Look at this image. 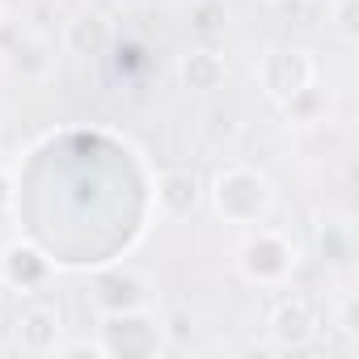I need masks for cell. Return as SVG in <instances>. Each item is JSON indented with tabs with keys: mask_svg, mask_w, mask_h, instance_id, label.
I'll use <instances>...</instances> for the list:
<instances>
[{
	"mask_svg": "<svg viewBox=\"0 0 359 359\" xmlns=\"http://www.w3.org/2000/svg\"><path fill=\"white\" fill-rule=\"evenodd\" d=\"M102 346H106V355H152V351H161V330L140 309L110 313Z\"/></svg>",
	"mask_w": 359,
	"mask_h": 359,
	"instance_id": "277c9868",
	"label": "cell"
},
{
	"mask_svg": "<svg viewBox=\"0 0 359 359\" xmlns=\"http://www.w3.org/2000/svg\"><path fill=\"white\" fill-rule=\"evenodd\" d=\"M330 5H334V0H330Z\"/></svg>",
	"mask_w": 359,
	"mask_h": 359,
	"instance_id": "2e32d148",
	"label": "cell"
},
{
	"mask_svg": "<svg viewBox=\"0 0 359 359\" xmlns=\"http://www.w3.org/2000/svg\"><path fill=\"white\" fill-rule=\"evenodd\" d=\"M0 275H5V283L30 292V287H39V283L51 275V262H47L34 245H22V241H18V245L5 250V258H0Z\"/></svg>",
	"mask_w": 359,
	"mask_h": 359,
	"instance_id": "52a82bcc",
	"label": "cell"
},
{
	"mask_svg": "<svg viewBox=\"0 0 359 359\" xmlns=\"http://www.w3.org/2000/svg\"><path fill=\"white\" fill-rule=\"evenodd\" d=\"M351 224L346 220H334V224H325L321 229V258L325 262H334V266H346L351 262Z\"/></svg>",
	"mask_w": 359,
	"mask_h": 359,
	"instance_id": "7c38bea8",
	"label": "cell"
},
{
	"mask_svg": "<svg viewBox=\"0 0 359 359\" xmlns=\"http://www.w3.org/2000/svg\"><path fill=\"white\" fill-rule=\"evenodd\" d=\"M93 300H97L106 313L140 309V279H135V275H123V271H110V275H102V279H97Z\"/></svg>",
	"mask_w": 359,
	"mask_h": 359,
	"instance_id": "ba28073f",
	"label": "cell"
},
{
	"mask_svg": "<svg viewBox=\"0 0 359 359\" xmlns=\"http://www.w3.org/2000/svg\"><path fill=\"white\" fill-rule=\"evenodd\" d=\"M355 0H334V13H338V34L342 39H355Z\"/></svg>",
	"mask_w": 359,
	"mask_h": 359,
	"instance_id": "5bb4252c",
	"label": "cell"
},
{
	"mask_svg": "<svg viewBox=\"0 0 359 359\" xmlns=\"http://www.w3.org/2000/svg\"><path fill=\"white\" fill-rule=\"evenodd\" d=\"M283 106H287V114H292V118H300V123H317V114H321V106H325V102H321L317 85H309V89H300V93H296L292 102H283Z\"/></svg>",
	"mask_w": 359,
	"mask_h": 359,
	"instance_id": "4fadbf2b",
	"label": "cell"
},
{
	"mask_svg": "<svg viewBox=\"0 0 359 359\" xmlns=\"http://www.w3.org/2000/svg\"><path fill=\"white\" fill-rule=\"evenodd\" d=\"M156 203H161V212L173 216V220L191 216V212L199 208V177H195L191 169H169L161 182H156Z\"/></svg>",
	"mask_w": 359,
	"mask_h": 359,
	"instance_id": "5b68a950",
	"label": "cell"
},
{
	"mask_svg": "<svg viewBox=\"0 0 359 359\" xmlns=\"http://www.w3.org/2000/svg\"><path fill=\"white\" fill-rule=\"evenodd\" d=\"M262 89L283 106V102H292L300 89H309L313 85V76H317V68H313V60L304 55V51H287V47H279V51H271L266 60H262Z\"/></svg>",
	"mask_w": 359,
	"mask_h": 359,
	"instance_id": "3957f363",
	"label": "cell"
},
{
	"mask_svg": "<svg viewBox=\"0 0 359 359\" xmlns=\"http://www.w3.org/2000/svg\"><path fill=\"white\" fill-rule=\"evenodd\" d=\"M309 334H313V304L300 300V296L283 300L279 313H275V338H279L283 346H304Z\"/></svg>",
	"mask_w": 359,
	"mask_h": 359,
	"instance_id": "9c48e42d",
	"label": "cell"
},
{
	"mask_svg": "<svg viewBox=\"0 0 359 359\" xmlns=\"http://www.w3.org/2000/svg\"><path fill=\"white\" fill-rule=\"evenodd\" d=\"M47 60H43V47L39 43H22L18 47V68H30V72H39Z\"/></svg>",
	"mask_w": 359,
	"mask_h": 359,
	"instance_id": "9a60e30c",
	"label": "cell"
},
{
	"mask_svg": "<svg viewBox=\"0 0 359 359\" xmlns=\"http://www.w3.org/2000/svg\"><path fill=\"white\" fill-rule=\"evenodd\" d=\"M212 203L224 220L233 224H258L271 203H275V191L271 182L258 173V169H245V165H233L216 177V187H212Z\"/></svg>",
	"mask_w": 359,
	"mask_h": 359,
	"instance_id": "6da1fadb",
	"label": "cell"
},
{
	"mask_svg": "<svg viewBox=\"0 0 359 359\" xmlns=\"http://www.w3.org/2000/svg\"><path fill=\"white\" fill-rule=\"evenodd\" d=\"M106 22L93 18V13H81L76 22H68V51L72 55H97L106 47Z\"/></svg>",
	"mask_w": 359,
	"mask_h": 359,
	"instance_id": "8fae6325",
	"label": "cell"
},
{
	"mask_svg": "<svg viewBox=\"0 0 359 359\" xmlns=\"http://www.w3.org/2000/svg\"><path fill=\"white\" fill-rule=\"evenodd\" d=\"M55 334H60V313L51 304H26L18 313V342L34 355L55 351Z\"/></svg>",
	"mask_w": 359,
	"mask_h": 359,
	"instance_id": "8992f818",
	"label": "cell"
},
{
	"mask_svg": "<svg viewBox=\"0 0 359 359\" xmlns=\"http://www.w3.org/2000/svg\"><path fill=\"white\" fill-rule=\"evenodd\" d=\"M177 72H182V85H187V89L208 93V89H220V81H224V60H220L216 51H191Z\"/></svg>",
	"mask_w": 359,
	"mask_h": 359,
	"instance_id": "30bf717a",
	"label": "cell"
},
{
	"mask_svg": "<svg viewBox=\"0 0 359 359\" xmlns=\"http://www.w3.org/2000/svg\"><path fill=\"white\" fill-rule=\"evenodd\" d=\"M292 266H296V245L275 229H258L241 250V271L254 283H283Z\"/></svg>",
	"mask_w": 359,
	"mask_h": 359,
	"instance_id": "7a4b0ae2",
	"label": "cell"
}]
</instances>
